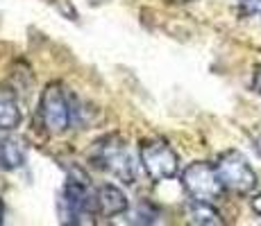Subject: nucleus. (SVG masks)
I'll use <instances>...</instances> for the list:
<instances>
[{"instance_id": "obj_9", "label": "nucleus", "mask_w": 261, "mask_h": 226, "mask_svg": "<svg viewBox=\"0 0 261 226\" xmlns=\"http://www.w3.org/2000/svg\"><path fill=\"white\" fill-rule=\"evenodd\" d=\"M187 217L191 224H200V226H220L225 222L223 215L214 208V204L198 202V199H191L187 204Z\"/></svg>"}, {"instance_id": "obj_1", "label": "nucleus", "mask_w": 261, "mask_h": 226, "mask_svg": "<svg viewBox=\"0 0 261 226\" xmlns=\"http://www.w3.org/2000/svg\"><path fill=\"white\" fill-rule=\"evenodd\" d=\"M39 118L50 136H62L71 129L73 120V100L66 95L59 84H48L39 98Z\"/></svg>"}, {"instance_id": "obj_11", "label": "nucleus", "mask_w": 261, "mask_h": 226, "mask_svg": "<svg viewBox=\"0 0 261 226\" xmlns=\"http://www.w3.org/2000/svg\"><path fill=\"white\" fill-rule=\"evenodd\" d=\"M241 12H243L245 16L261 18V0H243V3H241Z\"/></svg>"}, {"instance_id": "obj_3", "label": "nucleus", "mask_w": 261, "mask_h": 226, "mask_svg": "<svg viewBox=\"0 0 261 226\" xmlns=\"http://www.w3.org/2000/svg\"><path fill=\"white\" fill-rule=\"evenodd\" d=\"M182 185L191 199L209 202V204H216L225 192V185L218 177L216 165L207 163V160H198V163L187 165L182 172Z\"/></svg>"}, {"instance_id": "obj_2", "label": "nucleus", "mask_w": 261, "mask_h": 226, "mask_svg": "<svg viewBox=\"0 0 261 226\" xmlns=\"http://www.w3.org/2000/svg\"><path fill=\"white\" fill-rule=\"evenodd\" d=\"M139 160H141L143 172L148 174L154 183L173 179L179 170L177 152L162 138L143 140V143L139 145Z\"/></svg>"}, {"instance_id": "obj_7", "label": "nucleus", "mask_w": 261, "mask_h": 226, "mask_svg": "<svg viewBox=\"0 0 261 226\" xmlns=\"http://www.w3.org/2000/svg\"><path fill=\"white\" fill-rule=\"evenodd\" d=\"M129 210V202L125 192L114 183H105L95 190V213L102 217H116Z\"/></svg>"}, {"instance_id": "obj_8", "label": "nucleus", "mask_w": 261, "mask_h": 226, "mask_svg": "<svg viewBox=\"0 0 261 226\" xmlns=\"http://www.w3.org/2000/svg\"><path fill=\"white\" fill-rule=\"evenodd\" d=\"M23 113L18 107L16 93L7 86H0V132H12L21 124Z\"/></svg>"}, {"instance_id": "obj_14", "label": "nucleus", "mask_w": 261, "mask_h": 226, "mask_svg": "<svg viewBox=\"0 0 261 226\" xmlns=\"http://www.w3.org/2000/svg\"><path fill=\"white\" fill-rule=\"evenodd\" d=\"M252 147H254V152L261 156V132L257 136H252Z\"/></svg>"}, {"instance_id": "obj_4", "label": "nucleus", "mask_w": 261, "mask_h": 226, "mask_svg": "<svg viewBox=\"0 0 261 226\" xmlns=\"http://www.w3.org/2000/svg\"><path fill=\"white\" fill-rule=\"evenodd\" d=\"M91 160L98 168L116 174L118 179L127 181V183L134 181V160L125 147V140H120L118 136H105L98 143H93Z\"/></svg>"}, {"instance_id": "obj_10", "label": "nucleus", "mask_w": 261, "mask_h": 226, "mask_svg": "<svg viewBox=\"0 0 261 226\" xmlns=\"http://www.w3.org/2000/svg\"><path fill=\"white\" fill-rule=\"evenodd\" d=\"M25 163V147L21 140L3 136L0 138V168L3 170H18Z\"/></svg>"}, {"instance_id": "obj_12", "label": "nucleus", "mask_w": 261, "mask_h": 226, "mask_svg": "<svg viewBox=\"0 0 261 226\" xmlns=\"http://www.w3.org/2000/svg\"><path fill=\"white\" fill-rule=\"evenodd\" d=\"M250 208H252L254 215H259L261 217V192H257L252 199H250Z\"/></svg>"}, {"instance_id": "obj_15", "label": "nucleus", "mask_w": 261, "mask_h": 226, "mask_svg": "<svg viewBox=\"0 0 261 226\" xmlns=\"http://www.w3.org/2000/svg\"><path fill=\"white\" fill-rule=\"evenodd\" d=\"M3 217H5V206H3V199H0V224H3Z\"/></svg>"}, {"instance_id": "obj_13", "label": "nucleus", "mask_w": 261, "mask_h": 226, "mask_svg": "<svg viewBox=\"0 0 261 226\" xmlns=\"http://www.w3.org/2000/svg\"><path fill=\"white\" fill-rule=\"evenodd\" d=\"M252 86H254V90L261 95V66L257 68V73H254V79H252Z\"/></svg>"}, {"instance_id": "obj_6", "label": "nucleus", "mask_w": 261, "mask_h": 226, "mask_svg": "<svg viewBox=\"0 0 261 226\" xmlns=\"http://www.w3.org/2000/svg\"><path fill=\"white\" fill-rule=\"evenodd\" d=\"M216 170H218V177L223 181L225 190H232L239 195H248L257 188V172L252 170V165L248 163V158L241 152H223L216 160Z\"/></svg>"}, {"instance_id": "obj_5", "label": "nucleus", "mask_w": 261, "mask_h": 226, "mask_svg": "<svg viewBox=\"0 0 261 226\" xmlns=\"http://www.w3.org/2000/svg\"><path fill=\"white\" fill-rule=\"evenodd\" d=\"M62 217L68 224H87L91 222V215L95 213V195L89 188V177H80V179H68L64 185L62 199Z\"/></svg>"}]
</instances>
